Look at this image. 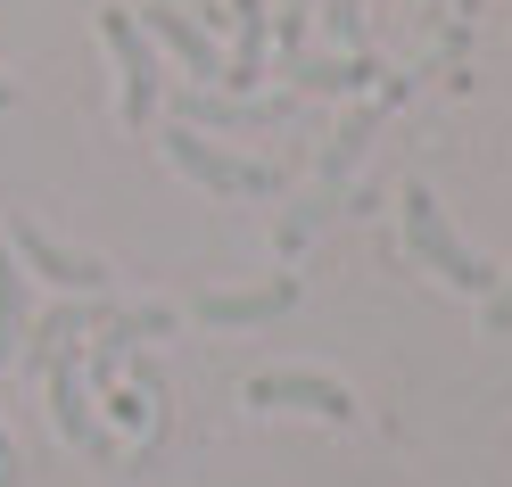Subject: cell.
I'll use <instances>...</instances> for the list:
<instances>
[{
	"label": "cell",
	"mask_w": 512,
	"mask_h": 487,
	"mask_svg": "<svg viewBox=\"0 0 512 487\" xmlns=\"http://www.w3.org/2000/svg\"><path fill=\"white\" fill-rule=\"evenodd\" d=\"M405 240H413V256H422V265H430L446 289H463V298H488V289H496V265H488L479 248H463V240H455L446 207L430 199L422 182H405Z\"/></svg>",
	"instance_id": "cell-1"
},
{
	"label": "cell",
	"mask_w": 512,
	"mask_h": 487,
	"mask_svg": "<svg viewBox=\"0 0 512 487\" xmlns=\"http://www.w3.org/2000/svg\"><path fill=\"white\" fill-rule=\"evenodd\" d=\"M157 149H166V166H174L182 182L215 190V199H273V190H281V174H273V166H248V157L199 141L190 124H166V133H157Z\"/></svg>",
	"instance_id": "cell-2"
},
{
	"label": "cell",
	"mask_w": 512,
	"mask_h": 487,
	"mask_svg": "<svg viewBox=\"0 0 512 487\" xmlns=\"http://www.w3.org/2000/svg\"><path fill=\"white\" fill-rule=\"evenodd\" d=\"M100 42L116 58V116L141 133V116L157 108V50H149V34L133 25V9H100Z\"/></svg>",
	"instance_id": "cell-3"
},
{
	"label": "cell",
	"mask_w": 512,
	"mask_h": 487,
	"mask_svg": "<svg viewBox=\"0 0 512 487\" xmlns=\"http://www.w3.org/2000/svg\"><path fill=\"white\" fill-rule=\"evenodd\" d=\"M240 397L256 405V413H306V421H356V397H347L339 380H323V372H256Z\"/></svg>",
	"instance_id": "cell-4"
},
{
	"label": "cell",
	"mask_w": 512,
	"mask_h": 487,
	"mask_svg": "<svg viewBox=\"0 0 512 487\" xmlns=\"http://www.w3.org/2000/svg\"><path fill=\"white\" fill-rule=\"evenodd\" d=\"M9 248H17V265H25V273H42L50 289H75V298H100V289H108V265H100V256L58 248L42 223H17V232H9Z\"/></svg>",
	"instance_id": "cell-5"
},
{
	"label": "cell",
	"mask_w": 512,
	"mask_h": 487,
	"mask_svg": "<svg viewBox=\"0 0 512 487\" xmlns=\"http://www.w3.org/2000/svg\"><path fill=\"white\" fill-rule=\"evenodd\" d=\"M42 380H50V421H58V438L67 446H83V454H100V463H116V438L91 421V397H83V372H75V347H58L50 364H42Z\"/></svg>",
	"instance_id": "cell-6"
},
{
	"label": "cell",
	"mask_w": 512,
	"mask_h": 487,
	"mask_svg": "<svg viewBox=\"0 0 512 487\" xmlns=\"http://www.w3.org/2000/svg\"><path fill=\"white\" fill-rule=\"evenodd\" d=\"M290 306H298V273H273V281H256V289H207L199 322H207V331H248V322H273V314H290Z\"/></svg>",
	"instance_id": "cell-7"
},
{
	"label": "cell",
	"mask_w": 512,
	"mask_h": 487,
	"mask_svg": "<svg viewBox=\"0 0 512 487\" xmlns=\"http://www.w3.org/2000/svg\"><path fill=\"white\" fill-rule=\"evenodd\" d=\"M141 34H149V42H166V50H174V58H182V67L199 75V83H223L215 34H207V25H190L182 9H166V0H149V9H141Z\"/></svg>",
	"instance_id": "cell-8"
},
{
	"label": "cell",
	"mask_w": 512,
	"mask_h": 487,
	"mask_svg": "<svg viewBox=\"0 0 512 487\" xmlns=\"http://www.w3.org/2000/svg\"><path fill=\"white\" fill-rule=\"evenodd\" d=\"M389 108H397V91H380L372 108H356V116L339 124V133H331V149H323V182H347V174H356V157H364V141H372V124L389 116Z\"/></svg>",
	"instance_id": "cell-9"
},
{
	"label": "cell",
	"mask_w": 512,
	"mask_h": 487,
	"mask_svg": "<svg viewBox=\"0 0 512 487\" xmlns=\"http://www.w3.org/2000/svg\"><path fill=\"white\" fill-rule=\"evenodd\" d=\"M232 17H240V50H232V67H223V83L256 91L265 83V9H256V0H232Z\"/></svg>",
	"instance_id": "cell-10"
},
{
	"label": "cell",
	"mask_w": 512,
	"mask_h": 487,
	"mask_svg": "<svg viewBox=\"0 0 512 487\" xmlns=\"http://www.w3.org/2000/svg\"><path fill=\"white\" fill-rule=\"evenodd\" d=\"M17 347H25V265L0 248V372L17 364Z\"/></svg>",
	"instance_id": "cell-11"
},
{
	"label": "cell",
	"mask_w": 512,
	"mask_h": 487,
	"mask_svg": "<svg viewBox=\"0 0 512 487\" xmlns=\"http://www.w3.org/2000/svg\"><path fill=\"white\" fill-rule=\"evenodd\" d=\"M199 116H207V124H265L273 108H240V100H207V91H199V100H190V116H182V124H199Z\"/></svg>",
	"instance_id": "cell-12"
},
{
	"label": "cell",
	"mask_w": 512,
	"mask_h": 487,
	"mask_svg": "<svg viewBox=\"0 0 512 487\" xmlns=\"http://www.w3.org/2000/svg\"><path fill=\"white\" fill-rule=\"evenodd\" d=\"M488 331H496V339L512 331V273H504V281L488 289Z\"/></svg>",
	"instance_id": "cell-13"
},
{
	"label": "cell",
	"mask_w": 512,
	"mask_h": 487,
	"mask_svg": "<svg viewBox=\"0 0 512 487\" xmlns=\"http://www.w3.org/2000/svg\"><path fill=\"white\" fill-rule=\"evenodd\" d=\"M0 487H17V446H9V430H0Z\"/></svg>",
	"instance_id": "cell-14"
},
{
	"label": "cell",
	"mask_w": 512,
	"mask_h": 487,
	"mask_svg": "<svg viewBox=\"0 0 512 487\" xmlns=\"http://www.w3.org/2000/svg\"><path fill=\"white\" fill-rule=\"evenodd\" d=\"M9 100H17V91H9V75H0V108H9Z\"/></svg>",
	"instance_id": "cell-15"
}]
</instances>
